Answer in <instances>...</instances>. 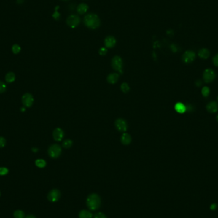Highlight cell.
<instances>
[{
    "mask_svg": "<svg viewBox=\"0 0 218 218\" xmlns=\"http://www.w3.org/2000/svg\"><path fill=\"white\" fill-rule=\"evenodd\" d=\"M14 218H25V214L21 210H17L14 213Z\"/></svg>",
    "mask_w": 218,
    "mask_h": 218,
    "instance_id": "22",
    "label": "cell"
},
{
    "mask_svg": "<svg viewBox=\"0 0 218 218\" xmlns=\"http://www.w3.org/2000/svg\"><path fill=\"white\" fill-rule=\"evenodd\" d=\"M186 111H187V112H192V111H193V106L191 104H188L186 105Z\"/></svg>",
    "mask_w": 218,
    "mask_h": 218,
    "instance_id": "34",
    "label": "cell"
},
{
    "mask_svg": "<svg viewBox=\"0 0 218 218\" xmlns=\"http://www.w3.org/2000/svg\"><path fill=\"white\" fill-rule=\"evenodd\" d=\"M85 25L89 28L95 29L100 26V20L98 16L94 14H89L85 16L84 19Z\"/></svg>",
    "mask_w": 218,
    "mask_h": 218,
    "instance_id": "1",
    "label": "cell"
},
{
    "mask_svg": "<svg viewBox=\"0 0 218 218\" xmlns=\"http://www.w3.org/2000/svg\"><path fill=\"white\" fill-rule=\"evenodd\" d=\"M121 89L123 93H127L130 91V86L127 83H122L121 86Z\"/></svg>",
    "mask_w": 218,
    "mask_h": 218,
    "instance_id": "26",
    "label": "cell"
},
{
    "mask_svg": "<svg viewBox=\"0 0 218 218\" xmlns=\"http://www.w3.org/2000/svg\"><path fill=\"white\" fill-rule=\"evenodd\" d=\"M216 119H217V121L218 122V115L216 116Z\"/></svg>",
    "mask_w": 218,
    "mask_h": 218,
    "instance_id": "39",
    "label": "cell"
},
{
    "mask_svg": "<svg viewBox=\"0 0 218 218\" xmlns=\"http://www.w3.org/2000/svg\"><path fill=\"white\" fill-rule=\"evenodd\" d=\"M5 145H6V139L3 137V136H0V148L5 147Z\"/></svg>",
    "mask_w": 218,
    "mask_h": 218,
    "instance_id": "30",
    "label": "cell"
},
{
    "mask_svg": "<svg viewBox=\"0 0 218 218\" xmlns=\"http://www.w3.org/2000/svg\"><path fill=\"white\" fill-rule=\"evenodd\" d=\"M175 110H176L178 113L180 114H183L186 111V105H184L182 103H177L175 105Z\"/></svg>",
    "mask_w": 218,
    "mask_h": 218,
    "instance_id": "17",
    "label": "cell"
},
{
    "mask_svg": "<svg viewBox=\"0 0 218 218\" xmlns=\"http://www.w3.org/2000/svg\"><path fill=\"white\" fill-rule=\"evenodd\" d=\"M203 78L205 82L210 83L216 78V74L214 71L211 68H207L204 71L203 74Z\"/></svg>",
    "mask_w": 218,
    "mask_h": 218,
    "instance_id": "5",
    "label": "cell"
},
{
    "mask_svg": "<svg viewBox=\"0 0 218 218\" xmlns=\"http://www.w3.org/2000/svg\"><path fill=\"white\" fill-rule=\"evenodd\" d=\"M52 135L55 141H61L64 136V132L61 128H57L53 131Z\"/></svg>",
    "mask_w": 218,
    "mask_h": 218,
    "instance_id": "11",
    "label": "cell"
},
{
    "mask_svg": "<svg viewBox=\"0 0 218 218\" xmlns=\"http://www.w3.org/2000/svg\"><path fill=\"white\" fill-rule=\"evenodd\" d=\"M116 44L115 38L112 36H109L105 39V45L106 47L112 48Z\"/></svg>",
    "mask_w": 218,
    "mask_h": 218,
    "instance_id": "13",
    "label": "cell"
},
{
    "mask_svg": "<svg viewBox=\"0 0 218 218\" xmlns=\"http://www.w3.org/2000/svg\"><path fill=\"white\" fill-rule=\"evenodd\" d=\"M216 205L215 204V203H214V204H212V206H211V209H212V210H215V209H216Z\"/></svg>",
    "mask_w": 218,
    "mask_h": 218,
    "instance_id": "35",
    "label": "cell"
},
{
    "mask_svg": "<svg viewBox=\"0 0 218 218\" xmlns=\"http://www.w3.org/2000/svg\"><path fill=\"white\" fill-rule=\"evenodd\" d=\"M217 100H218V97H217Z\"/></svg>",
    "mask_w": 218,
    "mask_h": 218,
    "instance_id": "43",
    "label": "cell"
},
{
    "mask_svg": "<svg viewBox=\"0 0 218 218\" xmlns=\"http://www.w3.org/2000/svg\"><path fill=\"white\" fill-rule=\"evenodd\" d=\"M61 153V148L58 144L50 145L48 149V154L52 158H57L60 156Z\"/></svg>",
    "mask_w": 218,
    "mask_h": 218,
    "instance_id": "3",
    "label": "cell"
},
{
    "mask_svg": "<svg viewBox=\"0 0 218 218\" xmlns=\"http://www.w3.org/2000/svg\"><path fill=\"white\" fill-rule=\"evenodd\" d=\"M24 2V0H17V3L18 4H22Z\"/></svg>",
    "mask_w": 218,
    "mask_h": 218,
    "instance_id": "38",
    "label": "cell"
},
{
    "mask_svg": "<svg viewBox=\"0 0 218 218\" xmlns=\"http://www.w3.org/2000/svg\"><path fill=\"white\" fill-rule=\"evenodd\" d=\"M89 7L85 3H81L77 7V12L79 14H84L87 11Z\"/></svg>",
    "mask_w": 218,
    "mask_h": 218,
    "instance_id": "14",
    "label": "cell"
},
{
    "mask_svg": "<svg viewBox=\"0 0 218 218\" xmlns=\"http://www.w3.org/2000/svg\"><path fill=\"white\" fill-rule=\"evenodd\" d=\"M25 218H36V217L35 216H33L32 214H29Z\"/></svg>",
    "mask_w": 218,
    "mask_h": 218,
    "instance_id": "36",
    "label": "cell"
},
{
    "mask_svg": "<svg viewBox=\"0 0 218 218\" xmlns=\"http://www.w3.org/2000/svg\"><path fill=\"white\" fill-rule=\"evenodd\" d=\"M58 8H59V7L57 6L55 8V12L52 15V17L55 20H59V17H60V14H59V13L58 12Z\"/></svg>",
    "mask_w": 218,
    "mask_h": 218,
    "instance_id": "28",
    "label": "cell"
},
{
    "mask_svg": "<svg viewBox=\"0 0 218 218\" xmlns=\"http://www.w3.org/2000/svg\"><path fill=\"white\" fill-rule=\"evenodd\" d=\"M20 49H20V47L19 45H17V44H15V45H13L12 49L13 53L15 54H19L20 52Z\"/></svg>",
    "mask_w": 218,
    "mask_h": 218,
    "instance_id": "25",
    "label": "cell"
},
{
    "mask_svg": "<svg viewBox=\"0 0 218 218\" xmlns=\"http://www.w3.org/2000/svg\"><path fill=\"white\" fill-rule=\"evenodd\" d=\"M23 104L26 107H30L32 106L34 102V98L33 95L30 93H25L22 97Z\"/></svg>",
    "mask_w": 218,
    "mask_h": 218,
    "instance_id": "8",
    "label": "cell"
},
{
    "mask_svg": "<svg viewBox=\"0 0 218 218\" xmlns=\"http://www.w3.org/2000/svg\"><path fill=\"white\" fill-rule=\"evenodd\" d=\"M79 218H92L93 214L86 210H82L79 212Z\"/></svg>",
    "mask_w": 218,
    "mask_h": 218,
    "instance_id": "20",
    "label": "cell"
},
{
    "mask_svg": "<svg viewBox=\"0 0 218 218\" xmlns=\"http://www.w3.org/2000/svg\"><path fill=\"white\" fill-rule=\"evenodd\" d=\"M35 165L38 168H44L46 166V161L43 159H38L35 161Z\"/></svg>",
    "mask_w": 218,
    "mask_h": 218,
    "instance_id": "21",
    "label": "cell"
},
{
    "mask_svg": "<svg viewBox=\"0 0 218 218\" xmlns=\"http://www.w3.org/2000/svg\"><path fill=\"white\" fill-rule=\"evenodd\" d=\"M207 110L210 113H216L218 110V104L217 102L211 101L206 106Z\"/></svg>",
    "mask_w": 218,
    "mask_h": 218,
    "instance_id": "12",
    "label": "cell"
},
{
    "mask_svg": "<svg viewBox=\"0 0 218 218\" xmlns=\"http://www.w3.org/2000/svg\"><path fill=\"white\" fill-rule=\"evenodd\" d=\"M15 80V75L14 72H8L5 75V80L8 83L14 82Z\"/></svg>",
    "mask_w": 218,
    "mask_h": 218,
    "instance_id": "19",
    "label": "cell"
},
{
    "mask_svg": "<svg viewBox=\"0 0 218 218\" xmlns=\"http://www.w3.org/2000/svg\"><path fill=\"white\" fill-rule=\"evenodd\" d=\"M8 173V169L6 167H0V176H5Z\"/></svg>",
    "mask_w": 218,
    "mask_h": 218,
    "instance_id": "29",
    "label": "cell"
},
{
    "mask_svg": "<svg viewBox=\"0 0 218 218\" xmlns=\"http://www.w3.org/2000/svg\"><path fill=\"white\" fill-rule=\"evenodd\" d=\"M198 55L200 58L206 59L210 55V52H209V50L207 49L203 48L198 51Z\"/></svg>",
    "mask_w": 218,
    "mask_h": 218,
    "instance_id": "15",
    "label": "cell"
},
{
    "mask_svg": "<svg viewBox=\"0 0 218 218\" xmlns=\"http://www.w3.org/2000/svg\"><path fill=\"white\" fill-rule=\"evenodd\" d=\"M115 126L120 132H125L127 130V122L123 119H118L115 122Z\"/></svg>",
    "mask_w": 218,
    "mask_h": 218,
    "instance_id": "9",
    "label": "cell"
},
{
    "mask_svg": "<svg viewBox=\"0 0 218 218\" xmlns=\"http://www.w3.org/2000/svg\"><path fill=\"white\" fill-rule=\"evenodd\" d=\"M0 195H1V193H0Z\"/></svg>",
    "mask_w": 218,
    "mask_h": 218,
    "instance_id": "42",
    "label": "cell"
},
{
    "mask_svg": "<svg viewBox=\"0 0 218 218\" xmlns=\"http://www.w3.org/2000/svg\"><path fill=\"white\" fill-rule=\"evenodd\" d=\"M106 52H107V49L106 48L102 47L99 50V54L101 55H105L106 54Z\"/></svg>",
    "mask_w": 218,
    "mask_h": 218,
    "instance_id": "33",
    "label": "cell"
},
{
    "mask_svg": "<svg viewBox=\"0 0 218 218\" xmlns=\"http://www.w3.org/2000/svg\"><path fill=\"white\" fill-rule=\"evenodd\" d=\"M87 207L91 211H96L100 207L101 200L97 194L93 193L89 195L86 201Z\"/></svg>",
    "mask_w": 218,
    "mask_h": 218,
    "instance_id": "2",
    "label": "cell"
},
{
    "mask_svg": "<svg viewBox=\"0 0 218 218\" xmlns=\"http://www.w3.org/2000/svg\"><path fill=\"white\" fill-rule=\"evenodd\" d=\"M61 193L60 191L58 190H51L47 196L48 200L51 202H56L60 198Z\"/></svg>",
    "mask_w": 218,
    "mask_h": 218,
    "instance_id": "10",
    "label": "cell"
},
{
    "mask_svg": "<svg viewBox=\"0 0 218 218\" xmlns=\"http://www.w3.org/2000/svg\"><path fill=\"white\" fill-rule=\"evenodd\" d=\"M80 17L77 15H71L66 19L67 25L71 28H76L80 24Z\"/></svg>",
    "mask_w": 218,
    "mask_h": 218,
    "instance_id": "6",
    "label": "cell"
},
{
    "mask_svg": "<svg viewBox=\"0 0 218 218\" xmlns=\"http://www.w3.org/2000/svg\"><path fill=\"white\" fill-rule=\"evenodd\" d=\"M7 85L2 81H0V94L3 93L6 91Z\"/></svg>",
    "mask_w": 218,
    "mask_h": 218,
    "instance_id": "27",
    "label": "cell"
},
{
    "mask_svg": "<svg viewBox=\"0 0 218 218\" xmlns=\"http://www.w3.org/2000/svg\"><path fill=\"white\" fill-rule=\"evenodd\" d=\"M196 58V54L195 52L192 50H187L182 55V61L185 63H191L193 62Z\"/></svg>",
    "mask_w": 218,
    "mask_h": 218,
    "instance_id": "7",
    "label": "cell"
},
{
    "mask_svg": "<svg viewBox=\"0 0 218 218\" xmlns=\"http://www.w3.org/2000/svg\"><path fill=\"white\" fill-rule=\"evenodd\" d=\"M196 85H197V86H200V85H201V84H202V82H201V81L200 80H198L197 81V82H196Z\"/></svg>",
    "mask_w": 218,
    "mask_h": 218,
    "instance_id": "37",
    "label": "cell"
},
{
    "mask_svg": "<svg viewBox=\"0 0 218 218\" xmlns=\"http://www.w3.org/2000/svg\"><path fill=\"white\" fill-rule=\"evenodd\" d=\"M119 79V75L117 74H111L107 77V81L110 84H115Z\"/></svg>",
    "mask_w": 218,
    "mask_h": 218,
    "instance_id": "18",
    "label": "cell"
},
{
    "mask_svg": "<svg viewBox=\"0 0 218 218\" xmlns=\"http://www.w3.org/2000/svg\"><path fill=\"white\" fill-rule=\"evenodd\" d=\"M202 94L204 97H207L210 94V89L207 86H205L202 89Z\"/></svg>",
    "mask_w": 218,
    "mask_h": 218,
    "instance_id": "24",
    "label": "cell"
},
{
    "mask_svg": "<svg viewBox=\"0 0 218 218\" xmlns=\"http://www.w3.org/2000/svg\"><path fill=\"white\" fill-rule=\"evenodd\" d=\"M122 60L120 57L116 55V56L113 58L112 60V66L115 71H118L120 74H122Z\"/></svg>",
    "mask_w": 218,
    "mask_h": 218,
    "instance_id": "4",
    "label": "cell"
},
{
    "mask_svg": "<svg viewBox=\"0 0 218 218\" xmlns=\"http://www.w3.org/2000/svg\"><path fill=\"white\" fill-rule=\"evenodd\" d=\"M212 61L214 65L218 67V54H216L214 57L212 59Z\"/></svg>",
    "mask_w": 218,
    "mask_h": 218,
    "instance_id": "32",
    "label": "cell"
},
{
    "mask_svg": "<svg viewBox=\"0 0 218 218\" xmlns=\"http://www.w3.org/2000/svg\"><path fill=\"white\" fill-rule=\"evenodd\" d=\"M94 218H107L106 216L102 212H98L95 215Z\"/></svg>",
    "mask_w": 218,
    "mask_h": 218,
    "instance_id": "31",
    "label": "cell"
},
{
    "mask_svg": "<svg viewBox=\"0 0 218 218\" xmlns=\"http://www.w3.org/2000/svg\"><path fill=\"white\" fill-rule=\"evenodd\" d=\"M21 109H22V110H21L22 111H24V108H22Z\"/></svg>",
    "mask_w": 218,
    "mask_h": 218,
    "instance_id": "40",
    "label": "cell"
},
{
    "mask_svg": "<svg viewBox=\"0 0 218 218\" xmlns=\"http://www.w3.org/2000/svg\"><path fill=\"white\" fill-rule=\"evenodd\" d=\"M72 141L70 139H67V140H65L64 142H63V146L64 148L65 149H68L70 148L71 145H72Z\"/></svg>",
    "mask_w": 218,
    "mask_h": 218,
    "instance_id": "23",
    "label": "cell"
},
{
    "mask_svg": "<svg viewBox=\"0 0 218 218\" xmlns=\"http://www.w3.org/2000/svg\"><path fill=\"white\" fill-rule=\"evenodd\" d=\"M121 140V142L124 145H128V144H130L131 142V137L129 134L125 133L122 135Z\"/></svg>",
    "mask_w": 218,
    "mask_h": 218,
    "instance_id": "16",
    "label": "cell"
},
{
    "mask_svg": "<svg viewBox=\"0 0 218 218\" xmlns=\"http://www.w3.org/2000/svg\"><path fill=\"white\" fill-rule=\"evenodd\" d=\"M64 1H66V0H64Z\"/></svg>",
    "mask_w": 218,
    "mask_h": 218,
    "instance_id": "41",
    "label": "cell"
}]
</instances>
